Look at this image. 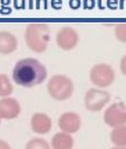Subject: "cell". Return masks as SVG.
<instances>
[{"mask_svg":"<svg viewBox=\"0 0 126 149\" xmlns=\"http://www.w3.org/2000/svg\"><path fill=\"white\" fill-rule=\"evenodd\" d=\"M47 77V68L36 58H23L16 63L12 70V80L23 88H32L44 82Z\"/></svg>","mask_w":126,"mask_h":149,"instance_id":"1","label":"cell"},{"mask_svg":"<svg viewBox=\"0 0 126 149\" xmlns=\"http://www.w3.org/2000/svg\"><path fill=\"white\" fill-rule=\"evenodd\" d=\"M25 40L32 52L44 53L50 40V31L48 25L41 22L29 24L25 30Z\"/></svg>","mask_w":126,"mask_h":149,"instance_id":"2","label":"cell"},{"mask_svg":"<svg viewBox=\"0 0 126 149\" xmlns=\"http://www.w3.org/2000/svg\"><path fill=\"white\" fill-rule=\"evenodd\" d=\"M49 95L56 101H65L74 93V83L72 79L63 74L52 75L47 83Z\"/></svg>","mask_w":126,"mask_h":149,"instance_id":"3","label":"cell"},{"mask_svg":"<svg viewBox=\"0 0 126 149\" xmlns=\"http://www.w3.org/2000/svg\"><path fill=\"white\" fill-rule=\"evenodd\" d=\"M89 79L90 82L97 88H108L115 81V71L111 65L99 63L92 67Z\"/></svg>","mask_w":126,"mask_h":149,"instance_id":"4","label":"cell"},{"mask_svg":"<svg viewBox=\"0 0 126 149\" xmlns=\"http://www.w3.org/2000/svg\"><path fill=\"white\" fill-rule=\"evenodd\" d=\"M111 101V94L104 91V90H99L96 88L89 89L86 94H85V108L92 112H98L103 110L105 105Z\"/></svg>","mask_w":126,"mask_h":149,"instance_id":"5","label":"cell"},{"mask_svg":"<svg viewBox=\"0 0 126 149\" xmlns=\"http://www.w3.org/2000/svg\"><path fill=\"white\" fill-rule=\"evenodd\" d=\"M104 121L107 126L114 128L126 125V105L123 102H115L104 112Z\"/></svg>","mask_w":126,"mask_h":149,"instance_id":"6","label":"cell"},{"mask_svg":"<svg viewBox=\"0 0 126 149\" xmlns=\"http://www.w3.org/2000/svg\"><path fill=\"white\" fill-rule=\"evenodd\" d=\"M78 42H79V35L72 27H64L57 33L56 43L58 47L64 51H70L75 48Z\"/></svg>","mask_w":126,"mask_h":149,"instance_id":"7","label":"cell"},{"mask_svg":"<svg viewBox=\"0 0 126 149\" xmlns=\"http://www.w3.org/2000/svg\"><path fill=\"white\" fill-rule=\"evenodd\" d=\"M82 126L81 116L76 112H65L58 119V127L61 132L72 134H76Z\"/></svg>","mask_w":126,"mask_h":149,"instance_id":"8","label":"cell"},{"mask_svg":"<svg viewBox=\"0 0 126 149\" xmlns=\"http://www.w3.org/2000/svg\"><path fill=\"white\" fill-rule=\"evenodd\" d=\"M21 111L20 103L14 97H5L0 100V119H16Z\"/></svg>","mask_w":126,"mask_h":149,"instance_id":"9","label":"cell"},{"mask_svg":"<svg viewBox=\"0 0 126 149\" xmlns=\"http://www.w3.org/2000/svg\"><path fill=\"white\" fill-rule=\"evenodd\" d=\"M30 126L34 132L38 134H45L52 130V121L46 113L37 112L32 114L30 119Z\"/></svg>","mask_w":126,"mask_h":149,"instance_id":"10","label":"cell"},{"mask_svg":"<svg viewBox=\"0 0 126 149\" xmlns=\"http://www.w3.org/2000/svg\"><path fill=\"white\" fill-rule=\"evenodd\" d=\"M18 40L16 36L8 30H0V54L8 55L17 49Z\"/></svg>","mask_w":126,"mask_h":149,"instance_id":"11","label":"cell"},{"mask_svg":"<svg viewBox=\"0 0 126 149\" xmlns=\"http://www.w3.org/2000/svg\"><path fill=\"white\" fill-rule=\"evenodd\" d=\"M52 147L54 149H72L74 147V139L72 134L57 132L52 137Z\"/></svg>","mask_w":126,"mask_h":149,"instance_id":"12","label":"cell"},{"mask_svg":"<svg viewBox=\"0 0 126 149\" xmlns=\"http://www.w3.org/2000/svg\"><path fill=\"white\" fill-rule=\"evenodd\" d=\"M111 141L115 147H126V126L114 128L111 132Z\"/></svg>","mask_w":126,"mask_h":149,"instance_id":"13","label":"cell"},{"mask_svg":"<svg viewBox=\"0 0 126 149\" xmlns=\"http://www.w3.org/2000/svg\"><path fill=\"white\" fill-rule=\"evenodd\" d=\"M14 91V86L10 82L8 75L0 74V97H7Z\"/></svg>","mask_w":126,"mask_h":149,"instance_id":"14","label":"cell"},{"mask_svg":"<svg viewBox=\"0 0 126 149\" xmlns=\"http://www.w3.org/2000/svg\"><path fill=\"white\" fill-rule=\"evenodd\" d=\"M25 149H50V146L44 138H32L27 142Z\"/></svg>","mask_w":126,"mask_h":149,"instance_id":"15","label":"cell"},{"mask_svg":"<svg viewBox=\"0 0 126 149\" xmlns=\"http://www.w3.org/2000/svg\"><path fill=\"white\" fill-rule=\"evenodd\" d=\"M115 36L120 43L126 44V22L117 24L115 27Z\"/></svg>","mask_w":126,"mask_h":149,"instance_id":"16","label":"cell"},{"mask_svg":"<svg viewBox=\"0 0 126 149\" xmlns=\"http://www.w3.org/2000/svg\"><path fill=\"white\" fill-rule=\"evenodd\" d=\"M120 72L123 73V74L126 76V55H124L123 57H122V60H120Z\"/></svg>","mask_w":126,"mask_h":149,"instance_id":"17","label":"cell"},{"mask_svg":"<svg viewBox=\"0 0 126 149\" xmlns=\"http://www.w3.org/2000/svg\"><path fill=\"white\" fill-rule=\"evenodd\" d=\"M0 149H11L9 143L5 140H0Z\"/></svg>","mask_w":126,"mask_h":149,"instance_id":"18","label":"cell"},{"mask_svg":"<svg viewBox=\"0 0 126 149\" xmlns=\"http://www.w3.org/2000/svg\"><path fill=\"white\" fill-rule=\"evenodd\" d=\"M112 149H126V147H113Z\"/></svg>","mask_w":126,"mask_h":149,"instance_id":"19","label":"cell"}]
</instances>
